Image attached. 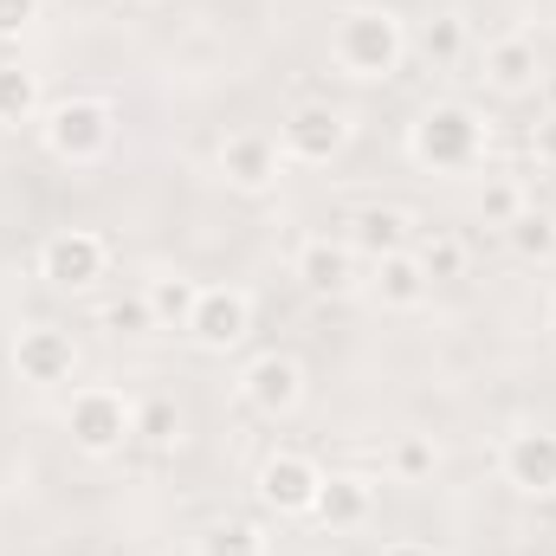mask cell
<instances>
[{
    "instance_id": "8992f818",
    "label": "cell",
    "mask_w": 556,
    "mask_h": 556,
    "mask_svg": "<svg viewBox=\"0 0 556 556\" xmlns=\"http://www.w3.org/2000/svg\"><path fill=\"white\" fill-rule=\"evenodd\" d=\"M317 485H324V466H317L311 453H298V446H278V453H266V459H260V472H253L260 505H266V511H278V518H311Z\"/></svg>"
},
{
    "instance_id": "6da1fadb",
    "label": "cell",
    "mask_w": 556,
    "mask_h": 556,
    "mask_svg": "<svg viewBox=\"0 0 556 556\" xmlns=\"http://www.w3.org/2000/svg\"><path fill=\"white\" fill-rule=\"evenodd\" d=\"M402 59H408L402 13H389V7H350V13H337V26H330V65L343 78L382 85V78L402 72Z\"/></svg>"
},
{
    "instance_id": "d4e9b609",
    "label": "cell",
    "mask_w": 556,
    "mask_h": 556,
    "mask_svg": "<svg viewBox=\"0 0 556 556\" xmlns=\"http://www.w3.org/2000/svg\"><path fill=\"white\" fill-rule=\"evenodd\" d=\"M433 466H440V446L420 440V433H402V440L389 446V472H395V485H420V479H433Z\"/></svg>"
},
{
    "instance_id": "44dd1931",
    "label": "cell",
    "mask_w": 556,
    "mask_h": 556,
    "mask_svg": "<svg viewBox=\"0 0 556 556\" xmlns=\"http://www.w3.org/2000/svg\"><path fill=\"white\" fill-rule=\"evenodd\" d=\"M194 556H273V538L253 518H220L194 538Z\"/></svg>"
},
{
    "instance_id": "7402d4cb",
    "label": "cell",
    "mask_w": 556,
    "mask_h": 556,
    "mask_svg": "<svg viewBox=\"0 0 556 556\" xmlns=\"http://www.w3.org/2000/svg\"><path fill=\"white\" fill-rule=\"evenodd\" d=\"M505 240H511V253H518V260L551 266V260H556V214H551V207H525V214L505 227Z\"/></svg>"
},
{
    "instance_id": "ffe728a7",
    "label": "cell",
    "mask_w": 556,
    "mask_h": 556,
    "mask_svg": "<svg viewBox=\"0 0 556 556\" xmlns=\"http://www.w3.org/2000/svg\"><path fill=\"white\" fill-rule=\"evenodd\" d=\"M420 260V273L433 278V285H453V278H466L472 266V253H466V240L459 233H446V227H433V233H415V247H408Z\"/></svg>"
},
{
    "instance_id": "5bb4252c",
    "label": "cell",
    "mask_w": 556,
    "mask_h": 556,
    "mask_svg": "<svg viewBox=\"0 0 556 556\" xmlns=\"http://www.w3.org/2000/svg\"><path fill=\"white\" fill-rule=\"evenodd\" d=\"M278 168H285V155H278V137H266V130H233L220 142V175L240 194H266L278 181Z\"/></svg>"
},
{
    "instance_id": "e0dca14e",
    "label": "cell",
    "mask_w": 556,
    "mask_h": 556,
    "mask_svg": "<svg viewBox=\"0 0 556 556\" xmlns=\"http://www.w3.org/2000/svg\"><path fill=\"white\" fill-rule=\"evenodd\" d=\"M376 298H382V311H420L433 298V278L420 273L415 253H389V260H376Z\"/></svg>"
},
{
    "instance_id": "9c48e42d",
    "label": "cell",
    "mask_w": 556,
    "mask_h": 556,
    "mask_svg": "<svg viewBox=\"0 0 556 556\" xmlns=\"http://www.w3.org/2000/svg\"><path fill=\"white\" fill-rule=\"evenodd\" d=\"M13 369H20V382H33V389H65V382L78 376V337L59 330V324H26V330L13 337Z\"/></svg>"
},
{
    "instance_id": "52a82bcc",
    "label": "cell",
    "mask_w": 556,
    "mask_h": 556,
    "mask_svg": "<svg viewBox=\"0 0 556 556\" xmlns=\"http://www.w3.org/2000/svg\"><path fill=\"white\" fill-rule=\"evenodd\" d=\"M350 142V117L337 104H291L285 124H278V155L298 162V168H324L337 162Z\"/></svg>"
},
{
    "instance_id": "484cf974",
    "label": "cell",
    "mask_w": 556,
    "mask_h": 556,
    "mask_svg": "<svg viewBox=\"0 0 556 556\" xmlns=\"http://www.w3.org/2000/svg\"><path fill=\"white\" fill-rule=\"evenodd\" d=\"M466 52V20L459 13H433L427 26H420V59L427 65H453Z\"/></svg>"
},
{
    "instance_id": "83f0119b",
    "label": "cell",
    "mask_w": 556,
    "mask_h": 556,
    "mask_svg": "<svg viewBox=\"0 0 556 556\" xmlns=\"http://www.w3.org/2000/svg\"><path fill=\"white\" fill-rule=\"evenodd\" d=\"M33 20H39V0H0V39L33 33Z\"/></svg>"
},
{
    "instance_id": "ac0fdd59",
    "label": "cell",
    "mask_w": 556,
    "mask_h": 556,
    "mask_svg": "<svg viewBox=\"0 0 556 556\" xmlns=\"http://www.w3.org/2000/svg\"><path fill=\"white\" fill-rule=\"evenodd\" d=\"M142 291H149L155 330H188V317H194V298H201V278H188V273H162V278H149Z\"/></svg>"
},
{
    "instance_id": "4316f807",
    "label": "cell",
    "mask_w": 556,
    "mask_h": 556,
    "mask_svg": "<svg viewBox=\"0 0 556 556\" xmlns=\"http://www.w3.org/2000/svg\"><path fill=\"white\" fill-rule=\"evenodd\" d=\"M525 207H531V201H525V188H518V181H505V175L479 188V214H485V227H498V233H505Z\"/></svg>"
},
{
    "instance_id": "4fadbf2b",
    "label": "cell",
    "mask_w": 556,
    "mask_h": 556,
    "mask_svg": "<svg viewBox=\"0 0 556 556\" xmlns=\"http://www.w3.org/2000/svg\"><path fill=\"white\" fill-rule=\"evenodd\" d=\"M479 65H485V85H492L498 98H525V91L544 85V52H538L531 33H498V39H485Z\"/></svg>"
},
{
    "instance_id": "30bf717a",
    "label": "cell",
    "mask_w": 556,
    "mask_h": 556,
    "mask_svg": "<svg viewBox=\"0 0 556 556\" xmlns=\"http://www.w3.org/2000/svg\"><path fill=\"white\" fill-rule=\"evenodd\" d=\"M498 472L525 498H556V433L551 427H518L498 446Z\"/></svg>"
},
{
    "instance_id": "8fae6325",
    "label": "cell",
    "mask_w": 556,
    "mask_h": 556,
    "mask_svg": "<svg viewBox=\"0 0 556 556\" xmlns=\"http://www.w3.org/2000/svg\"><path fill=\"white\" fill-rule=\"evenodd\" d=\"M356 260H363V253H356L350 240L311 233V240H298L291 273L304 278V291H317V298H350V291L363 285V266H356Z\"/></svg>"
},
{
    "instance_id": "d6986e66",
    "label": "cell",
    "mask_w": 556,
    "mask_h": 556,
    "mask_svg": "<svg viewBox=\"0 0 556 556\" xmlns=\"http://www.w3.org/2000/svg\"><path fill=\"white\" fill-rule=\"evenodd\" d=\"M39 111H46L39 72H26L20 59H0V124H39Z\"/></svg>"
},
{
    "instance_id": "603a6c76",
    "label": "cell",
    "mask_w": 556,
    "mask_h": 556,
    "mask_svg": "<svg viewBox=\"0 0 556 556\" xmlns=\"http://www.w3.org/2000/svg\"><path fill=\"white\" fill-rule=\"evenodd\" d=\"M137 440H142V446H155V453H168V446L181 440V408H175L168 395L137 402Z\"/></svg>"
},
{
    "instance_id": "f546056e",
    "label": "cell",
    "mask_w": 556,
    "mask_h": 556,
    "mask_svg": "<svg viewBox=\"0 0 556 556\" xmlns=\"http://www.w3.org/2000/svg\"><path fill=\"white\" fill-rule=\"evenodd\" d=\"M382 556H440V551H433V544H420V538H389Z\"/></svg>"
},
{
    "instance_id": "2e32d148",
    "label": "cell",
    "mask_w": 556,
    "mask_h": 556,
    "mask_svg": "<svg viewBox=\"0 0 556 556\" xmlns=\"http://www.w3.org/2000/svg\"><path fill=\"white\" fill-rule=\"evenodd\" d=\"M350 227H356V233H350V247H356L369 266H376V260H389V253H408V247H415V233H420L415 214H408V207H395V201H382V207H363Z\"/></svg>"
},
{
    "instance_id": "1f68e13d",
    "label": "cell",
    "mask_w": 556,
    "mask_h": 556,
    "mask_svg": "<svg viewBox=\"0 0 556 556\" xmlns=\"http://www.w3.org/2000/svg\"><path fill=\"white\" fill-rule=\"evenodd\" d=\"M544 98H551V117H556V78H544Z\"/></svg>"
},
{
    "instance_id": "5b68a950",
    "label": "cell",
    "mask_w": 556,
    "mask_h": 556,
    "mask_svg": "<svg viewBox=\"0 0 556 556\" xmlns=\"http://www.w3.org/2000/svg\"><path fill=\"white\" fill-rule=\"evenodd\" d=\"M111 273V240L98 227H59L39 240V278L52 291H91Z\"/></svg>"
},
{
    "instance_id": "f1b7e54d",
    "label": "cell",
    "mask_w": 556,
    "mask_h": 556,
    "mask_svg": "<svg viewBox=\"0 0 556 556\" xmlns=\"http://www.w3.org/2000/svg\"><path fill=\"white\" fill-rule=\"evenodd\" d=\"M531 155H538V162H551V168H556V117H544V124L531 130Z\"/></svg>"
},
{
    "instance_id": "7a4b0ae2",
    "label": "cell",
    "mask_w": 556,
    "mask_h": 556,
    "mask_svg": "<svg viewBox=\"0 0 556 556\" xmlns=\"http://www.w3.org/2000/svg\"><path fill=\"white\" fill-rule=\"evenodd\" d=\"M39 142L65 168H98L117 149V104L111 98H91V91L59 98V104L39 111Z\"/></svg>"
},
{
    "instance_id": "3957f363",
    "label": "cell",
    "mask_w": 556,
    "mask_h": 556,
    "mask_svg": "<svg viewBox=\"0 0 556 556\" xmlns=\"http://www.w3.org/2000/svg\"><path fill=\"white\" fill-rule=\"evenodd\" d=\"M485 124L466 111V104H427L408 130V155L433 175H472L485 162Z\"/></svg>"
},
{
    "instance_id": "d6a6232c",
    "label": "cell",
    "mask_w": 556,
    "mask_h": 556,
    "mask_svg": "<svg viewBox=\"0 0 556 556\" xmlns=\"http://www.w3.org/2000/svg\"><path fill=\"white\" fill-rule=\"evenodd\" d=\"M137 7H162V0H137Z\"/></svg>"
},
{
    "instance_id": "4dcf8cb0",
    "label": "cell",
    "mask_w": 556,
    "mask_h": 556,
    "mask_svg": "<svg viewBox=\"0 0 556 556\" xmlns=\"http://www.w3.org/2000/svg\"><path fill=\"white\" fill-rule=\"evenodd\" d=\"M544 330H551V343H556V298H551V311H544Z\"/></svg>"
},
{
    "instance_id": "ba28073f",
    "label": "cell",
    "mask_w": 556,
    "mask_h": 556,
    "mask_svg": "<svg viewBox=\"0 0 556 556\" xmlns=\"http://www.w3.org/2000/svg\"><path fill=\"white\" fill-rule=\"evenodd\" d=\"M247 330H253V291H240V285H201L194 317H188L181 337H194V350H207V356H227V350L247 343Z\"/></svg>"
},
{
    "instance_id": "cb8c5ba5",
    "label": "cell",
    "mask_w": 556,
    "mask_h": 556,
    "mask_svg": "<svg viewBox=\"0 0 556 556\" xmlns=\"http://www.w3.org/2000/svg\"><path fill=\"white\" fill-rule=\"evenodd\" d=\"M98 324L111 337H155V311H149V291H124L98 311Z\"/></svg>"
},
{
    "instance_id": "277c9868",
    "label": "cell",
    "mask_w": 556,
    "mask_h": 556,
    "mask_svg": "<svg viewBox=\"0 0 556 556\" xmlns=\"http://www.w3.org/2000/svg\"><path fill=\"white\" fill-rule=\"evenodd\" d=\"M65 433H72L78 453L111 459V453H124L137 440V402L124 389H111V382H78L72 402H65Z\"/></svg>"
},
{
    "instance_id": "7c38bea8",
    "label": "cell",
    "mask_w": 556,
    "mask_h": 556,
    "mask_svg": "<svg viewBox=\"0 0 556 556\" xmlns=\"http://www.w3.org/2000/svg\"><path fill=\"white\" fill-rule=\"evenodd\" d=\"M240 395H247L253 415L285 420V415H298V402H304V369H298L291 356L266 350V356H253V363L240 369Z\"/></svg>"
},
{
    "instance_id": "9a60e30c",
    "label": "cell",
    "mask_w": 556,
    "mask_h": 556,
    "mask_svg": "<svg viewBox=\"0 0 556 556\" xmlns=\"http://www.w3.org/2000/svg\"><path fill=\"white\" fill-rule=\"evenodd\" d=\"M369 511H376V479H363V472H324L317 505H311V518L324 531H356V525H369Z\"/></svg>"
}]
</instances>
